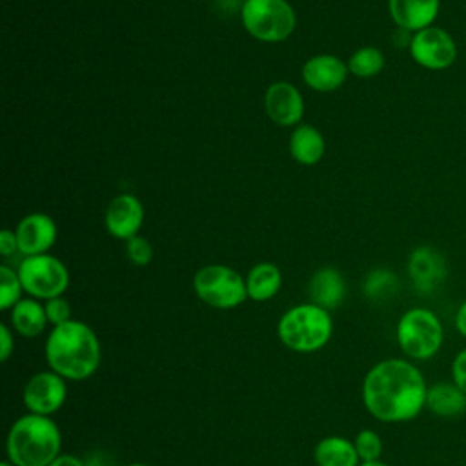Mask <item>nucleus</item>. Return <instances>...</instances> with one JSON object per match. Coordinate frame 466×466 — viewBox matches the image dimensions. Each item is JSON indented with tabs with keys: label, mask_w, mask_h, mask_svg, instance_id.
Instances as JSON below:
<instances>
[{
	"label": "nucleus",
	"mask_w": 466,
	"mask_h": 466,
	"mask_svg": "<svg viewBox=\"0 0 466 466\" xmlns=\"http://www.w3.org/2000/svg\"><path fill=\"white\" fill-rule=\"evenodd\" d=\"M428 382L410 359H384L362 380V402L380 422H408L426 410Z\"/></svg>",
	"instance_id": "f257e3e1"
},
{
	"label": "nucleus",
	"mask_w": 466,
	"mask_h": 466,
	"mask_svg": "<svg viewBox=\"0 0 466 466\" xmlns=\"http://www.w3.org/2000/svg\"><path fill=\"white\" fill-rule=\"evenodd\" d=\"M46 360L49 370L66 380H86L100 366L102 348L96 333L82 320H67L53 326L46 339Z\"/></svg>",
	"instance_id": "f03ea898"
},
{
	"label": "nucleus",
	"mask_w": 466,
	"mask_h": 466,
	"mask_svg": "<svg viewBox=\"0 0 466 466\" xmlns=\"http://www.w3.org/2000/svg\"><path fill=\"white\" fill-rule=\"evenodd\" d=\"M62 450L58 424L46 415L18 417L5 437V459L15 466H49Z\"/></svg>",
	"instance_id": "7ed1b4c3"
},
{
	"label": "nucleus",
	"mask_w": 466,
	"mask_h": 466,
	"mask_svg": "<svg viewBox=\"0 0 466 466\" xmlns=\"http://www.w3.org/2000/svg\"><path fill=\"white\" fill-rule=\"evenodd\" d=\"M280 342L297 353H315L322 350L333 335V320L328 309L304 302L282 313L277 324Z\"/></svg>",
	"instance_id": "20e7f679"
},
{
	"label": "nucleus",
	"mask_w": 466,
	"mask_h": 466,
	"mask_svg": "<svg viewBox=\"0 0 466 466\" xmlns=\"http://www.w3.org/2000/svg\"><path fill=\"white\" fill-rule=\"evenodd\" d=\"M397 344L410 360L435 357L444 342L441 319L428 308H410L397 322Z\"/></svg>",
	"instance_id": "39448f33"
},
{
	"label": "nucleus",
	"mask_w": 466,
	"mask_h": 466,
	"mask_svg": "<svg viewBox=\"0 0 466 466\" xmlns=\"http://www.w3.org/2000/svg\"><path fill=\"white\" fill-rule=\"evenodd\" d=\"M240 20L253 38L268 44L289 38L297 25L295 9L288 0H244Z\"/></svg>",
	"instance_id": "423d86ee"
},
{
	"label": "nucleus",
	"mask_w": 466,
	"mask_h": 466,
	"mask_svg": "<svg viewBox=\"0 0 466 466\" xmlns=\"http://www.w3.org/2000/svg\"><path fill=\"white\" fill-rule=\"evenodd\" d=\"M197 297L217 309H233L248 299L246 277L224 264H208L193 277Z\"/></svg>",
	"instance_id": "0eeeda50"
},
{
	"label": "nucleus",
	"mask_w": 466,
	"mask_h": 466,
	"mask_svg": "<svg viewBox=\"0 0 466 466\" xmlns=\"http://www.w3.org/2000/svg\"><path fill=\"white\" fill-rule=\"evenodd\" d=\"M16 271L24 291L38 300L62 297L69 286V273L64 262L47 253L24 257Z\"/></svg>",
	"instance_id": "6e6552de"
},
{
	"label": "nucleus",
	"mask_w": 466,
	"mask_h": 466,
	"mask_svg": "<svg viewBox=\"0 0 466 466\" xmlns=\"http://www.w3.org/2000/svg\"><path fill=\"white\" fill-rule=\"evenodd\" d=\"M410 56L424 69L442 71L453 66L459 49L455 38L442 27L430 25L411 35L408 46Z\"/></svg>",
	"instance_id": "1a4fd4ad"
},
{
	"label": "nucleus",
	"mask_w": 466,
	"mask_h": 466,
	"mask_svg": "<svg viewBox=\"0 0 466 466\" xmlns=\"http://www.w3.org/2000/svg\"><path fill=\"white\" fill-rule=\"evenodd\" d=\"M67 397L66 379L53 370L38 371L29 377L22 390V402L29 413L51 417L56 413Z\"/></svg>",
	"instance_id": "9d476101"
},
{
	"label": "nucleus",
	"mask_w": 466,
	"mask_h": 466,
	"mask_svg": "<svg viewBox=\"0 0 466 466\" xmlns=\"http://www.w3.org/2000/svg\"><path fill=\"white\" fill-rule=\"evenodd\" d=\"M408 275L420 295H431L448 277L446 257L433 246H417L408 257Z\"/></svg>",
	"instance_id": "9b49d317"
},
{
	"label": "nucleus",
	"mask_w": 466,
	"mask_h": 466,
	"mask_svg": "<svg viewBox=\"0 0 466 466\" xmlns=\"http://www.w3.org/2000/svg\"><path fill=\"white\" fill-rule=\"evenodd\" d=\"M264 107L269 120L280 127L295 126L304 116V98L289 82H275L264 95Z\"/></svg>",
	"instance_id": "f8f14e48"
},
{
	"label": "nucleus",
	"mask_w": 466,
	"mask_h": 466,
	"mask_svg": "<svg viewBox=\"0 0 466 466\" xmlns=\"http://www.w3.org/2000/svg\"><path fill=\"white\" fill-rule=\"evenodd\" d=\"M104 220L109 235L120 240H129L138 235L144 224V206L135 195H116L109 202Z\"/></svg>",
	"instance_id": "ddd939ff"
},
{
	"label": "nucleus",
	"mask_w": 466,
	"mask_h": 466,
	"mask_svg": "<svg viewBox=\"0 0 466 466\" xmlns=\"http://www.w3.org/2000/svg\"><path fill=\"white\" fill-rule=\"evenodd\" d=\"M18 251L25 257L47 253L56 240V224L46 213H29L16 226Z\"/></svg>",
	"instance_id": "4468645a"
},
{
	"label": "nucleus",
	"mask_w": 466,
	"mask_h": 466,
	"mask_svg": "<svg viewBox=\"0 0 466 466\" xmlns=\"http://www.w3.org/2000/svg\"><path fill=\"white\" fill-rule=\"evenodd\" d=\"M348 73V64L335 55H317L302 66V80L308 87L320 93L339 89L346 82Z\"/></svg>",
	"instance_id": "2eb2a0df"
},
{
	"label": "nucleus",
	"mask_w": 466,
	"mask_h": 466,
	"mask_svg": "<svg viewBox=\"0 0 466 466\" xmlns=\"http://www.w3.org/2000/svg\"><path fill=\"white\" fill-rule=\"evenodd\" d=\"M441 0H388V11L397 27L417 33L433 25Z\"/></svg>",
	"instance_id": "dca6fc26"
},
{
	"label": "nucleus",
	"mask_w": 466,
	"mask_h": 466,
	"mask_svg": "<svg viewBox=\"0 0 466 466\" xmlns=\"http://www.w3.org/2000/svg\"><path fill=\"white\" fill-rule=\"evenodd\" d=\"M308 291L313 304L331 311L342 304L346 297V282L339 269L326 266L311 275Z\"/></svg>",
	"instance_id": "f3484780"
},
{
	"label": "nucleus",
	"mask_w": 466,
	"mask_h": 466,
	"mask_svg": "<svg viewBox=\"0 0 466 466\" xmlns=\"http://www.w3.org/2000/svg\"><path fill=\"white\" fill-rule=\"evenodd\" d=\"M426 410L442 419H455L466 413V393L453 380H439L428 386Z\"/></svg>",
	"instance_id": "a211bd4d"
},
{
	"label": "nucleus",
	"mask_w": 466,
	"mask_h": 466,
	"mask_svg": "<svg viewBox=\"0 0 466 466\" xmlns=\"http://www.w3.org/2000/svg\"><path fill=\"white\" fill-rule=\"evenodd\" d=\"M9 319H11L13 329L18 335L29 337V339L38 337L46 329V326L49 324L44 304L38 299H33V297L20 299L9 309Z\"/></svg>",
	"instance_id": "6ab92c4d"
},
{
	"label": "nucleus",
	"mask_w": 466,
	"mask_h": 466,
	"mask_svg": "<svg viewBox=\"0 0 466 466\" xmlns=\"http://www.w3.org/2000/svg\"><path fill=\"white\" fill-rule=\"evenodd\" d=\"M317 466H359L360 459L353 441L342 435H328L320 439L313 450Z\"/></svg>",
	"instance_id": "aec40b11"
},
{
	"label": "nucleus",
	"mask_w": 466,
	"mask_h": 466,
	"mask_svg": "<svg viewBox=\"0 0 466 466\" xmlns=\"http://www.w3.org/2000/svg\"><path fill=\"white\" fill-rule=\"evenodd\" d=\"M324 137L322 133L309 126V124H300L293 129L289 137V153L291 157L302 164V166H313L324 157Z\"/></svg>",
	"instance_id": "412c9836"
},
{
	"label": "nucleus",
	"mask_w": 466,
	"mask_h": 466,
	"mask_svg": "<svg viewBox=\"0 0 466 466\" xmlns=\"http://www.w3.org/2000/svg\"><path fill=\"white\" fill-rule=\"evenodd\" d=\"M282 286V273L273 262H258L246 275L248 299L264 302L273 299Z\"/></svg>",
	"instance_id": "4be33fe9"
},
{
	"label": "nucleus",
	"mask_w": 466,
	"mask_h": 466,
	"mask_svg": "<svg viewBox=\"0 0 466 466\" xmlns=\"http://www.w3.org/2000/svg\"><path fill=\"white\" fill-rule=\"evenodd\" d=\"M348 71L359 78H371L379 75L384 69L386 58L384 53L379 47L364 46L353 51V55L348 58Z\"/></svg>",
	"instance_id": "5701e85b"
},
{
	"label": "nucleus",
	"mask_w": 466,
	"mask_h": 466,
	"mask_svg": "<svg viewBox=\"0 0 466 466\" xmlns=\"http://www.w3.org/2000/svg\"><path fill=\"white\" fill-rule=\"evenodd\" d=\"M397 288H399L397 275L384 268L370 271L362 284L364 295L373 302H382V300L390 299L391 295H395Z\"/></svg>",
	"instance_id": "b1692460"
},
{
	"label": "nucleus",
	"mask_w": 466,
	"mask_h": 466,
	"mask_svg": "<svg viewBox=\"0 0 466 466\" xmlns=\"http://www.w3.org/2000/svg\"><path fill=\"white\" fill-rule=\"evenodd\" d=\"M24 293V286L20 282L18 271L2 264L0 266V309L7 311L11 309Z\"/></svg>",
	"instance_id": "393cba45"
},
{
	"label": "nucleus",
	"mask_w": 466,
	"mask_h": 466,
	"mask_svg": "<svg viewBox=\"0 0 466 466\" xmlns=\"http://www.w3.org/2000/svg\"><path fill=\"white\" fill-rule=\"evenodd\" d=\"M355 450L359 453L360 462L380 461L382 455V439L375 430H360L353 439Z\"/></svg>",
	"instance_id": "a878e982"
},
{
	"label": "nucleus",
	"mask_w": 466,
	"mask_h": 466,
	"mask_svg": "<svg viewBox=\"0 0 466 466\" xmlns=\"http://www.w3.org/2000/svg\"><path fill=\"white\" fill-rule=\"evenodd\" d=\"M126 255L135 266H147L153 258V248L147 238L137 235L126 240Z\"/></svg>",
	"instance_id": "bb28decb"
},
{
	"label": "nucleus",
	"mask_w": 466,
	"mask_h": 466,
	"mask_svg": "<svg viewBox=\"0 0 466 466\" xmlns=\"http://www.w3.org/2000/svg\"><path fill=\"white\" fill-rule=\"evenodd\" d=\"M46 315L51 326H60L67 320H71V304L64 297H55L49 300H44Z\"/></svg>",
	"instance_id": "cd10ccee"
},
{
	"label": "nucleus",
	"mask_w": 466,
	"mask_h": 466,
	"mask_svg": "<svg viewBox=\"0 0 466 466\" xmlns=\"http://www.w3.org/2000/svg\"><path fill=\"white\" fill-rule=\"evenodd\" d=\"M451 380L466 393V348H462L451 360Z\"/></svg>",
	"instance_id": "c85d7f7f"
},
{
	"label": "nucleus",
	"mask_w": 466,
	"mask_h": 466,
	"mask_svg": "<svg viewBox=\"0 0 466 466\" xmlns=\"http://www.w3.org/2000/svg\"><path fill=\"white\" fill-rule=\"evenodd\" d=\"M15 351V337L7 324H0V360L5 362Z\"/></svg>",
	"instance_id": "c756f323"
},
{
	"label": "nucleus",
	"mask_w": 466,
	"mask_h": 466,
	"mask_svg": "<svg viewBox=\"0 0 466 466\" xmlns=\"http://www.w3.org/2000/svg\"><path fill=\"white\" fill-rule=\"evenodd\" d=\"M15 251H18V238H16V233L11 231V229H4L0 233V253L4 257H9L13 255Z\"/></svg>",
	"instance_id": "7c9ffc66"
},
{
	"label": "nucleus",
	"mask_w": 466,
	"mask_h": 466,
	"mask_svg": "<svg viewBox=\"0 0 466 466\" xmlns=\"http://www.w3.org/2000/svg\"><path fill=\"white\" fill-rule=\"evenodd\" d=\"M49 466H87V464H86V461H82V459L76 457V455L60 453Z\"/></svg>",
	"instance_id": "2f4dec72"
},
{
	"label": "nucleus",
	"mask_w": 466,
	"mask_h": 466,
	"mask_svg": "<svg viewBox=\"0 0 466 466\" xmlns=\"http://www.w3.org/2000/svg\"><path fill=\"white\" fill-rule=\"evenodd\" d=\"M455 329L466 339V299L461 302L455 313Z\"/></svg>",
	"instance_id": "473e14b6"
},
{
	"label": "nucleus",
	"mask_w": 466,
	"mask_h": 466,
	"mask_svg": "<svg viewBox=\"0 0 466 466\" xmlns=\"http://www.w3.org/2000/svg\"><path fill=\"white\" fill-rule=\"evenodd\" d=\"M359 466H390V464H386L382 461H371V462H360Z\"/></svg>",
	"instance_id": "72a5a7b5"
},
{
	"label": "nucleus",
	"mask_w": 466,
	"mask_h": 466,
	"mask_svg": "<svg viewBox=\"0 0 466 466\" xmlns=\"http://www.w3.org/2000/svg\"><path fill=\"white\" fill-rule=\"evenodd\" d=\"M0 466H15V464H13V462H9V461L5 459V461H2V462H0Z\"/></svg>",
	"instance_id": "f704fd0d"
},
{
	"label": "nucleus",
	"mask_w": 466,
	"mask_h": 466,
	"mask_svg": "<svg viewBox=\"0 0 466 466\" xmlns=\"http://www.w3.org/2000/svg\"><path fill=\"white\" fill-rule=\"evenodd\" d=\"M126 466H149V464H142V462H133V464H126Z\"/></svg>",
	"instance_id": "c9c22d12"
},
{
	"label": "nucleus",
	"mask_w": 466,
	"mask_h": 466,
	"mask_svg": "<svg viewBox=\"0 0 466 466\" xmlns=\"http://www.w3.org/2000/svg\"><path fill=\"white\" fill-rule=\"evenodd\" d=\"M464 466H466V464H464Z\"/></svg>",
	"instance_id": "e433bc0d"
}]
</instances>
